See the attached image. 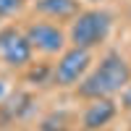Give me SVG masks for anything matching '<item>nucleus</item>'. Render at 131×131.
<instances>
[{
  "label": "nucleus",
  "instance_id": "nucleus-1",
  "mask_svg": "<svg viewBox=\"0 0 131 131\" xmlns=\"http://www.w3.org/2000/svg\"><path fill=\"white\" fill-rule=\"evenodd\" d=\"M131 84V63L121 52L107 55L84 76L79 84V97L84 100H100V97H115Z\"/></svg>",
  "mask_w": 131,
  "mask_h": 131
},
{
  "label": "nucleus",
  "instance_id": "nucleus-2",
  "mask_svg": "<svg viewBox=\"0 0 131 131\" xmlns=\"http://www.w3.org/2000/svg\"><path fill=\"white\" fill-rule=\"evenodd\" d=\"M110 29H113V16L107 10H102V8H89V10H81L71 21L68 42L73 47L94 50L110 37Z\"/></svg>",
  "mask_w": 131,
  "mask_h": 131
},
{
  "label": "nucleus",
  "instance_id": "nucleus-3",
  "mask_svg": "<svg viewBox=\"0 0 131 131\" xmlns=\"http://www.w3.org/2000/svg\"><path fill=\"white\" fill-rule=\"evenodd\" d=\"M89 66H92V50H84V47H68L58 58V63L52 66V84L55 86H73V84H81L84 76L89 73Z\"/></svg>",
  "mask_w": 131,
  "mask_h": 131
},
{
  "label": "nucleus",
  "instance_id": "nucleus-4",
  "mask_svg": "<svg viewBox=\"0 0 131 131\" xmlns=\"http://www.w3.org/2000/svg\"><path fill=\"white\" fill-rule=\"evenodd\" d=\"M31 55H34V47H31L26 31L16 26L0 29V60L8 68H26L31 63Z\"/></svg>",
  "mask_w": 131,
  "mask_h": 131
},
{
  "label": "nucleus",
  "instance_id": "nucleus-5",
  "mask_svg": "<svg viewBox=\"0 0 131 131\" xmlns=\"http://www.w3.org/2000/svg\"><path fill=\"white\" fill-rule=\"evenodd\" d=\"M24 31L31 42V47L37 52H42V55H63L68 50L66 47L68 37H66V31L55 21H31Z\"/></svg>",
  "mask_w": 131,
  "mask_h": 131
},
{
  "label": "nucleus",
  "instance_id": "nucleus-6",
  "mask_svg": "<svg viewBox=\"0 0 131 131\" xmlns=\"http://www.w3.org/2000/svg\"><path fill=\"white\" fill-rule=\"evenodd\" d=\"M118 115V105L113 97H100L89 100V105L81 113V131H100Z\"/></svg>",
  "mask_w": 131,
  "mask_h": 131
},
{
  "label": "nucleus",
  "instance_id": "nucleus-7",
  "mask_svg": "<svg viewBox=\"0 0 131 131\" xmlns=\"http://www.w3.org/2000/svg\"><path fill=\"white\" fill-rule=\"evenodd\" d=\"M34 10L42 13L45 18H52V21H66V18L73 21L81 13L79 10V0H37Z\"/></svg>",
  "mask_w": 131,
  "mask_h": 131
},
{
  "label": "nucleus",
  "instance_id": "nucleus-8",
  "mask_svg": "<svg viewBox=\"0 0 131 131\" xmlns=\"http://www.w3.org/2000/svg\"><path fill=\"white\" fill-rule=\"evenodd\" d=\"M26 0H0V18L5 16H16L21 8H24Z\"/></svg>",
  "mask_w": 131,
  "mask_h": 131
},
{
  "label": "nucleus",
  "instance_id": "nucleus-9",
  "mask_svg": "<svg viewBox=\"0 0 131 131\" xmlns=\"http://www.w3.org/2000/svg\"><path fill=\"white\" fill-rule=\"evenodd\" d=\"M121 102H123V107H126V110L131 113V84H128L126 89L121 92Z\"/></svg>",
  "mask_w": 131,
  "mask_h": 131
},
{
  "label": "nucleus",
  "instance_id": "nucleus-10",
  "mask_svg": "<svg viewBox=\"0 0 131 131\" xmlns=\"http://www.w3.org/2000/svg\"><path fill=\"white\" fill-rule=\"evenodd\" d=\"M45 131H71V128H66V126H47Z\"/></svg>",
  "mask_w": 131,
  "mask_h": 131
},
{
  "label": "nucleus",
  "instance_id": "nucleus-11",
  "mask_svg": "<svg viewBox=\"0 0 131 131\" xmlns=\"http://www.w3.org/2000/svg\"><path fill=\"white\" fill-rule=\"evenodd\" d=\"M0 97H3V81H0Z\"/></svg>",
  "mask_w": 131,
  "mask_h": 131
},
{
  "label": "nucleus",
  "instance_id": "nucleus-12",
  "mask_svg": "<svg viewBox=\"0 0 131 131\" xmlns=\"http://www.w3.org/2000/svg\"><path fill=\"white\" fill-rule=\"evenodd\" d=\"M89 3H97V0H89Z\"/></svg>",
  "mask_w": 131,
  "mask_h": 131
},
{
  "label": "nucleus",
  "instance_id": "nucleus-13",
  "mask_svg": "<svg viewBox=\"0 0 131 131\" xmlns=\"http://www.w3.org/2000/svg\"><path fill=\"white\" fill-rule=\"evenodd\" d=\"M128 10H131V8H128Z\"/></svg>",
  "mask_w": 131,
  "mask_h": 131
}]
</instances>
